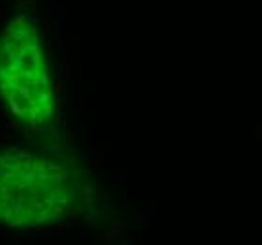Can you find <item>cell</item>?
<instances>
[{
  "label": "cell",
  "mask_w": 262,
  "mask_h": 245,
  "mask_svg": "<svg viewBox=\"0 0 262 245\" xmlns=\"http://www.w3.org/2000/svg\"><path fill=\"white\" fill-rule=\"evenodd\" d=\"M76 200L60 162L25 149L0 151V225L42 228L62 221Z\"/></svg>",
  "instance_id": "cell-1"
},
{
  "label": "cell",
  "mask_w": 262,
  "mask_h": 245,
  "mask_svg": "<svg viewBox=\"0 0 262 245\" xmlns=\"http://www.w3.org/2000/svg\"><path fill=\"white\" fill-rule=\"evenodd\" d=\"M0 96L19 125L42 130L55 109L53 83L38 27L15 15L0 32Z\"/></svg>",
  "instance_id": "cell-2"
}]
</instances>
